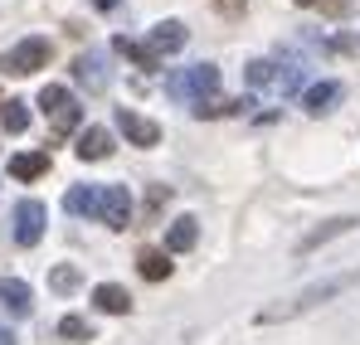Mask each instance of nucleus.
I'll return each mask as SVG.
<instances>
[{
	"mask_svg": "<svg viewBox=\"0 0 360 345\" xmlns=\"http://www.w3.org/2000/svg\"><path fill=\"white\" fill-rule=\"evenodd\" d=\"M351 282H360V273L351 268V273H341V278H326V282H316V287H307V292H297L292 301H283V306H268L258 321L268 326V321H292V316H302V311H311V306H321V301H331L336 292H346Z\"/></svg>",
	"mask_w": 360,
	"mask_h": 345,
	"instance_id": "nucleus-1",
	"label": "nucleus"
},
{
	"mask_svg": "<svg viewBox=\"0 0 360 345\" xmlns=\"http://www.w3.org/2000/svg\"><path fill=\"white\" fill-rule=\"evenodd\" d=\"M219 88V68L214 63H195V68H180V73H166V93L176 103H205L210 93Z\"/></svg>",
	"mask_w": 360,
	"mask_h": 345,
	"instance_id": "nucleus-2",
	"label": "nucleus"
},
{
	"mask_svg": "<svg viewBox=\"0 0 360 345\" xmlns=\"http://www.w3.org/2000/svg\"><path fill=\"white\" fill-rule=\"evenodd\" d=\"M49 39H39V34H30V39H20L15 49H5L0 54V73H10V78H30V73H39V68H49Z\"/></svg>",
	"mask_w": 360,
	"mask_h": 345,
	"instance_id": "nucleus-3",
	"label": "nucleus"
},
{
	"mask_svg": "<svg viewBox=\"0 0 360 345\" xmlns=\"http://www.w3.org/2000/svg\"><path fill=\"white\" fill-rule=\"evenodd\" d=\"M39 108L49 117V136H68L78 126V103H73V93L59 88V83H44L39 88Z\"/></svg>",
	"mask_w": 360,
	"mask_h": 345,
	"instance_id": "nucleus-4",
	"label": "nucleus"
},
{
	"mask_svg": "<svg viewBox=\"0 0 360 345\" xmlns=\"http://www.w3.org/2000/svg\"><path fill=\"white\" fill-rule=\"evenodd\" d=\"M44 219H49V209L39 200H20L15 204V238H20V248H34L44 238Z\"/></svg>",
	"mask_w": 360,
	"mask_h": 345,
	"instance_id": "nucleus-5",
	"label": "nucleus"
},
{
	"mask_svg": "<svg viewBox=\"0 0 360 345\" xmlns=\"http://www.w3.org/2000/svg\"><path fill=\"white\" fill-rule=\"evenodd\" d=\"M98 219H103L108 229H127V224H131V195H127V185H103V209H98Z\"/></svg>",
	"mask_w": 360,
	"mask_h": 345,
	"instance_id": "nucleus-6",
	"label": "nucleus"
},
{
	"mask_svg": "<svg viewBox=\"0 0 360 345\" xmlns=\"http://www.w3.org/2000/svg\"><path fill=\"white\" fill-rule=\"evenodd\" d=\"M117 131L131 141V146H156V141H161V126H156L151 117L131 112V108H117Z\"/></svg>",
	"mask_w": 360,
	"mask_h": 345,
	"instance_id": "nucleus-7",
	"label": "nucleus"
},
{
	"mask_svg": "<svg viewBox=\"0 0 360 345\" xmlns=\"http://www.w3.org/2000/svg\"><path fill=\"white\" fill-rule=\"evenodd\" d=\"M73 78H78L88 93H103V88H108V58L98 54V49L78 54V58H73Z\"/></svg>",
	"mask_w": 360,
	"mask_h": 345,
	"instance_id": "nucleus-8",
	"label": "nucleus"
},
{
	"mask_svg": "<svg viewBox=\"0 0 360 345\" xmlns=\"http://www.w3.org/2000/svg\"><path fill=\"white\" fill-rule=\"evenodd\" d=\"M78 161H108L112 156V131H103V126H88V131H78Z\"/></svg>",
	"mask_w": 360,
	"mask_h": 345,
	"instance_id": "nucleus-9",
	"label": "nucleus"
},
{
	"mask_svg": "<svg viewBox=\"0 0 360 345\" xmlns=\"http://www.w3.org/2000/svg\"><path fill=\"white\" fill-rule=\"evenodd\" d=\"M63 209H68V214H88V219H93V214L103 209V185H73V190L63 195Z\"/></svg>",
	"mask_w": 360,
	"mask_h": 345,
	"instance_id": "nucleus-10",
	"label": "nucleus"
},
{
	"mask_svg": "<svg viewBox=\"0 0 360 345\" xmlns=\"http://www.w3.org/2000/svg\"><path fill=\"white\" fill-rule=\"evenodd\" d=\"M185 39H190V30H185L180 20H161V25L151 30V49H156V54H176V49H185Z\"/></svg>",
	"mask_w": 360,
	"mask_h": 345,
	"instance_id": "nucleus-11",
	"label": "nucleus"
},
{
	"mask_svg": "<svg viewBox=\"0 0 360 345\" xmlns=\"http://www.w3.org/2000/svg\"><path fill=\"white\" fill-rule=\"evenodd\" d=\"M0 306L10 311V316H30V282H20V278H0Z\"/></svg>",
	"mask_w": 360,
	"mask_h": 345,
	"instance_id": "nucleus-12",
	"label": "nucleus"
},
{
	"mask_svg": "<svg viewBox=\"0 0 360 345\" xmlns=\"http://www.w3.org/2000/svg\"><path fill=\"white\" fill-rule=\"evenodd\" d=\"M195 238H200V219L180 214L176 224L166 229V253H190V248H195Z\"/></svg>",
	"mask_w": 360,
	"mask_h": 345,
	"instance_id": "nucleus-13",
	"label": "nucleus"
},
{
	"mask_svg": "<svg viewBox=\"0 0 360 345\" xmlns=\"http://www.w3.org/2000/svg\"><path fill=\"white\" fill-rule=\"evenodd\" d=\"M356 224H360L356 214H336V219H326L321 229H311L307 238H302V253H311V248H321V243H326V238H336V233H351Z\"/></svg>",
	"mask_w": 360,
	"mask_h": 345,
	"instance_id": "nucleus-14",
	"label": "nucleus"
},
{
	"mask_svg": "<svg viewBox=\"0 0 360 345\" xmlns=\"http://www.w3.org/2000/svg\"><path fill=\"white\" fill-rule=\"evenodd\" d=\"M44 171H49V151H20V156H10V175L15 180H39Z\"/></svg>",
	"mask_w": 360,
	"mask_h": 345,
	"instance_id": "nucleus-15",
	"label": "nucleus"
},
{
	"mask_svg": "<svg viewBox=\"0 0 360 345\" xmlns=\"http://www.w3.org/2000/svg\"><path fill=\"white\" fill-rule=\"evenodd\" d=\"M341 98V83H311L307 93H302V108L311 117H321V112H331V103Z\"/></svg>",
	"mask_w": 360,
	"mask_h": 345,
	"instance_id": "nucleus-16",
	"label": "nucleus"
},
{
	"mask_svg": "<svg viewBox=\"0 0 360 345\" xmlns=\"http://www.w3.org/2000/svg\"><path fill=\"white\" fill-rule=\"evenodd\" d=\"M112 49H117L122 58H131L136 68H161V54H156L151 44H136V39H127V34H117V39H112Z\"/></svg>",
	"mask_w": 360,
	"mask_h": 345,
	"instance_id": "nucleus-17",
	"label": "nucleus"
},
{
	"mask_svg": "<svg viewBox=\"0 0 360 345\" xmlns=\"http://www.w3.org/2000/svg\"><path fill=\"white\" fill-rule=\"evenodd\" d=\"M253 103L248 98H205V103H195L190 112L195 117H234V112H248Z\"/></svg>",
	"mask_w": 360,
	"mask_h": 345,
	"instance_id": "nucleus-18",
	"label": "nucleus"
},
{
	"mask_svg": "<svg viewBox=\"0 0 360 345\" xmlns=\"http://www.w3.org/2000/svg\"><path fill=\"white\" fill-rule=\"evenodd\" d=\"M93 301H98L103 311H112V316L131 311V297H127V287H117V282H103V287H93Z\"/></svg>",
	"mask_w": 360,
	"mask_h": 345,
	"instance_id": "nucleus-19",
	"label": "nucleus"
},
{
	"mask_svg": "<svg viewBox=\"0 0 360 345\" xmlns=\"http://www.w3.org/2000/svg\"><path fill=\"white\" fill-rule=\"evenodd\" d=\"M136 268H141V278H146V282L171 278V263H166V253H161V248H141V253H136Z\"/></svg>",
	"mask_w": 360,
	"mask_h": 345,
	"instance_id": "nucleus-20",
	"label": "nucleus"
},
{
	"mask_svg": "<svg viewBox=\"0 0 360 345\" xmlns=\"http://www.w3.org/2000/svg\"><path fill=\"white\" fill-rule=\"evenodd\" d=\"M0 126L15 136V131H25L30 126V103H20V98H10V103H0Z\"/></svg>",
	"mask_w": 360,
	"mask_h": 345,
	"instance_id": "nucleus-21",
	"label": "nucleus"
},
{
	"mask_svg": "<svg viewBox=\"0 0 360 345\" xmlns=\"http://www.w3.org/2000/svg\"><path fill=\"white\" fill-rule=\"evenodd\" d=\"M78 282H83V273H78L73 263H59V268H49V287H54V292H78Z\"/></svg>",
	"mask_w": 360,
	"mask_h": 345,
	"instance_id": "nucleus-22",
	"label": "nucleus"
},
{
	"mask_svg": "<svg viewBox=\"0 0 360 345\" xmlns=\"http://www.w3.org/2000/svg\"><path fill=\"white\" fill-rule=\"evenodd\" d=\"M59 336L63 341H93V326H88V316H63Z\"/></svg>",
	"mask_w": 360,
	"mask_h": 345,
	"instance_id": "nucleus-23",
	"label": "nucleus"
},
{
	"mask_svg": "<svg viewBox=\"0 0 360 345\" xmlns=\"http://www.w3.org/2000/svg\"><path fill=\"white\" fill-rule=\"evenodd\" d=\"M243 78H248L253 88H263V83H273V78H278V63H268V58H253V63L243 68Z\"/></svg>",
	"mask_w": 360,
	"mask_h": 345,
	"instance_id": "nucleus-24",
	"label": "nucleus"
},
{
	"mask_svg": "<svg viewBox=\"0 0 360 345\" xmlns=\"http://www.w3.org/2000/svg\"><path fill=\"white\" fill-rule=\"evenodd\" d=\"M166 200H171V185H151V195H146V209H141V219L151 224V219L161 214V204H166Z\"/></svg>",
	"mask_w": 360,
	"mask_h": 345,
	"instance_id": "nucleus-25",
	"label": "nucleus"
},
{
	"mask_svg": "<svg viewBox=\"0 0 360 345\" xmlns=\"http://www.w3.org/2000/svg\"><path fill=\"white\" fill-rule=\"evenodd\" d=\"M214 5H219L229 20H239V15H243V0H214Z\"/></svg>",
	"mask_w": 360,
	"mask_h": 345,
	"instance_id": "nucleus-26",
	"label": "nucleus"
},
{
	"mask_svg": "<svg viewBox=\"0 0 360 345\" xmlns=\"http://www.w3.org/2000/svg\"><path fill=\"white\" fill-rule=\"evenodd\" d=\"M346 10H351L346 0H326V15H346Z\"/></svg>",
	"mask_w": 360,
	"mask_h": 345,
	"instance_id": "nucleus-27",
	"label": "nucleus"
},
{
	"mask_svg": "<svg viewBox=\"0 0 360 345\" xmlns=\"http://www.w3.org/2000/svg\"><path fill=\"white\" fill-rule=\"evenodd\" d=\"M0 345H15V336H10V326H0Z\"/></svg>",
	"mask_w": 360,
	"mask_h": 345,
	"instance_id": "nucleus-28",
	"label": "nucleus"
},
{
	"mask_svg": "<svg viewBox=\"0 0 360 345\" xmlns=\"http://www.w3.org/2000/svg\"><path fill=\"white\" fill-rule=\"evenodd\" d=\"M93 5H98V10H112V5H117V0H93Z\"/></svg>",
	"mask_w": 360,
	"mask_h": 345,
	"instance_id": "nucleus-29",
	"label": "nucleus"
},
{
	"mask_svg": "<svg viewBox=\"0 0 360 345\" xmlns=\"http://www.w3.org/2000/svg\"><path fill=\"white\" fill-rule=\"evenodd\" d=\"M297 5H316V0H297Z\"/></svg>",
	"mask_w": 360,
	"mask_h": 345,
	"instance_id": "nucleus-30",
	"label": "nucleus"
}]
</instances>
